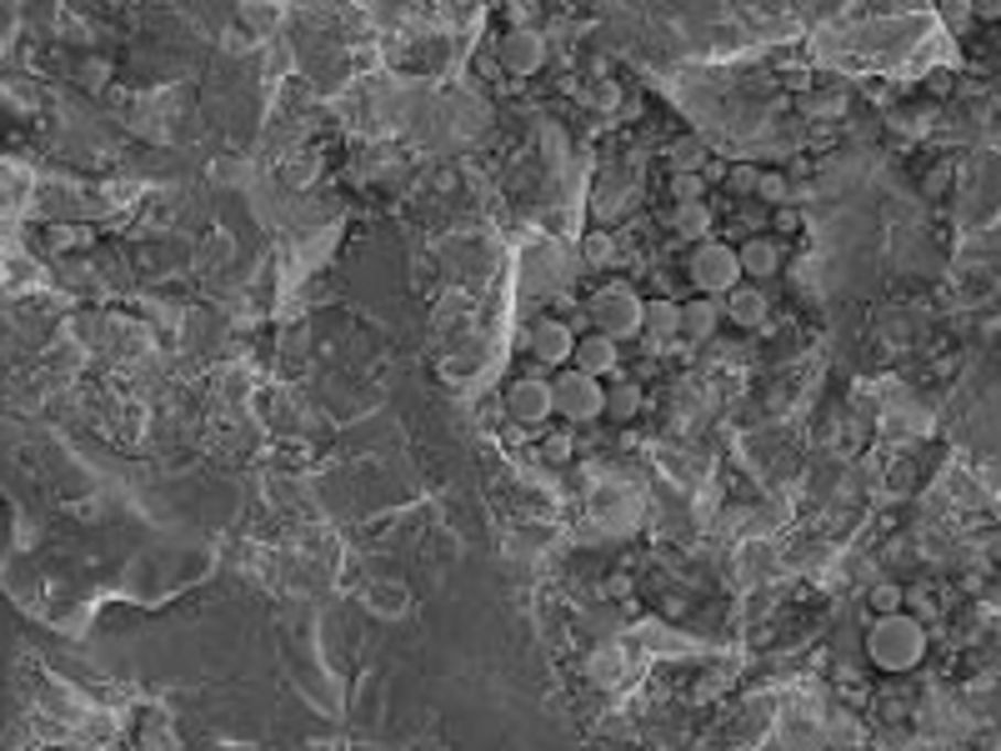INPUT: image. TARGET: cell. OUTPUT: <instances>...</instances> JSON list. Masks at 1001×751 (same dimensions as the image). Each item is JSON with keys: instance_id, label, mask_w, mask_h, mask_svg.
Here are the masks:
<instances>
[{"instance_id": "6da1fadb", "label": "cell", "mask_w": 1001, "mask_h": 751, "mask_svg": "<svg viewBox=\"0 0 1001 751\" xmlns=\"http://www.w3.org/2000/svg\"><path fill=\"white\" fill-rule=\"evenodd\" d=\"M642 317H646V301L626 281L601 286V291L591 296V305H586L591 331L611 336L616 346H621V341H632V336H642Z\"/></svg>"}, {"instance_id": "7a4b0ae2", "label": "cell", "mask_w": 1001, "mask_h": 751, "mask_svg": "<svg viewBox=\"0 0 1001 751\" xmlns=\"http://www.w3.org/2000/svg\"><path fill=\"white\" fill-rule=\"evenodd\" d=\"M926 652V632L916 616H886L876 621V632H871V662L882 666V672H912Z\"/></svg>"}, {"instance_id": "3957f363", "label": "cell", "mask_w": 1001, "mask_h": 751, "mask_svg": "<svg viewBox=\"0 0 1001 751\" xmlns=\"http://www.w3.org/2000/svg\"><path fill=\"white\" fill-rule=\"evenodd\" d=\"M686 276H691V286H697L701 296H711V301H726V296L741 286L736 246H721V240H701V246L691 250V261H686Z\"/></svg>"}, {"instance_id": "277c9868", "label": "cell", "mask_w": 1001, "mask_h": 751, "mask_svg": "<svg viewBox=\"0 0 1001 751\" xmlns=\"http://www.w3.org/2000/svg\"><path fill=\"white\" fill-rule=\"evenodd\" d=\"M551 396H556V416L571 421V426H586V421H596V416H606V386L581 376V371H571V366L551 382Z\"/></svg>"}, {"instance_id": "5b68a950", "label": "cell", "mask_w": 1001, "mask_h": 751, "mask_svg": "<svg viewBox=\"0 0 1001 751\" xmlns=\"http://www.w3.org/2000/svg\"><path fill=\"white\" fill-rule=\"evenodd\" d=\"M506 416L526 431H541L546 421L556 416V396H551V382L546 376H521V382L506 386Z\"/></svg>"}, {"instance_id": "8992f818", "label": "cell", "mask_w": 1001, "mask_h": 751, "mask_svg": "<svg viewBox=\"0 0 1001 751\" xmlns=\"http://www.w3.org/2000/svg\"><path fill=\"white\" fill-rule=\"evenodd\" d=\"M526 356L541 361V366H571L577 356V326L556 317H536L526 326Z\"/></svg>"}, {"instance_id": "52a82bcc", "label": "cell", "mask_w": 1001, "mask_h": 751, "mask_svg": "<svg viewBox=\"0 0 1001 751\" xmlns=\"http://www.w3.org/2000/svg\"><path fill=\"white\" fill-rule=\"evenodd\" d=\"M496 51H501V66L512 71V76H536V71L546 66V35L531 31V25H521V31H506Z\"/></svg>"}, {"instance_id": "ba28073f", "label": "cell", "mask_w": 1001, "mask_h": 751, "mask_svg": "<svg viewBox=\"0 0 1001 751\" xmlns=\"http://www.w3.org/2000/svg\"><path fill=\"white\" fill-rule=\"evenodd\" d=\"M571 371H581V376H591V382H601V376H621V346L611 336H601V331H586V336H577Z\"/></svg>"}, {"instance_id": "9c48e42d", "label": "cell", "mask_w": 1001, "mask_h": 751, "mask_svg": "<svg viewBox=\"0 0 1001 751\" xmlns=\"http://www.w3.org/2000/svg\"><path fill=\"white\" fill-rule=\"evenodd\" d=\"M721 311H726L731 326H741V331H762L766 317H772V301H766L762 286H736V291H731L726 301H721Z\"/></svg>"}, {"instance_id": "30bf717a", "label": "cell", "mask_w": 1001, "mask_h": 751, "mask_svg": "<svg viewBox=\"0 0 1001 751\" xmlns=\"http://www.w3.org/2000/svg\"><path fill=\"white\" fill-rule=\"evenodd\" d=\"M642 336H646V346H652V351H666L671 341H681V305H676V301H646Z\"/></svg>"}, {"instance_id": "8fae6325", "label": "cell", "mask_w": 1001, "mask_h": 751, "mask_svg": "<svg viewBox=\"0 0 1001 751\" xmlns=\"http://www.w3.org/2000/svg\"><path fill=\"white\" fill-rule=\"evenodd\" d=\"M726 321V311H721V301H711V296H697V301L681 305V341H711L717 336V326Z\"/></svg>"}, {"instance_id": "7c38bea8", "label": "cell", "mask_w": 1001, "mask_h": 751, "mask_svg": "<svg viewBox=\"0 0 1001 751\" xmlns=\"http://www.w3.org/2000/svg\"><path fill=\"white\" fill-rule=\"evenodd\" d=\"M736 261H741V271H746L751 281H766V276L782 271V240H772V236L746 240V246L736 250Z\"/></svg>"}, {"instance_id": "4fadbf2b", "label": "cell", "mask_w": 1001, "mask_h": 751, "mask_svg": "<svg viewBox=\"0 0 1001 751\" xmlns=\"http://www.w3.org/2000/svg\"><path fill=\"white\" fill-rule=\"evenodd\" d=\"M666 165H671L676 175H701V165H707V146H701V136H681V141L666 151Z\"/></svg>"}, {"instance_id": "5bb4252c", "label": "cell", "mask_w": 1001, "mask_h": 751, "mask_svg": "<svg viewBox=\"0 0 1001 751\" xmlns=\"http://www.w3.org/2000/svg\"><path fill=\"white\" fill-rule=\"evenodd\" d=\"M707 226H711L707 201H691V206H676L671 211V230L681 240H701V236H707Z\"/></svg>"}, {"instance_id": "9a60e30c", "label": "cell", "mask_w": 1001, "mask_h": 751, "mask_svg": "<svg viewBox=\"0 0 1001 751\" xmlns=\"http://www.w3.org/2000/svg\"><path fill=\"white\" fill-rule=\"evenodd\" d=\"M636 406H642V386H636V382H616L606 391V411L616 416V421H632Z\"/></svg>"}, {"instance_id": "2e32d148", "label": "cell", "mask_w": 1001, "mask_h": 751, "mask_svg": "<svg viewBox=\"0 0 1001 751\" xmlns=\"http://www.w3.org/2000/svg\"><path fill=\"white\" fill-rule=\"evenodd\" d=\"M671 201H676V206L707 201V175H671Z\"/></svg>"}, {"instance_id": "e0dca14e", "label": "cell", "mask_w": 1001, "mask_h": 751, "mask_svg": "<svg viewBox=\"0 0 1001 751\" xmlns=\"http://www.w3.org/2000/svg\"><path fill=\"white\" fill-rule=\"evenodd\" d=\"M51 246L55 250H80V246H90V230L86 226H51Z\"/></svg>"}, {"instance_id": "ac0fdd59", "label": "cell", "mask_w": 1001, "mask_h": 751, "mask_svg": "<svg viewBox=\"0 0 1001 751\" xmlns=\"http://www.w3.org/2000/svg\"><path fill=\"white\" fill-rule=\"evenodd\" d=\"M756 196H762V201H786V175H776V171L756 175Z\"/></svg>"}, {"instance_id": "d6986e66", "label": "cell", "mask_w": 1001, "mask_h": 751, "mask_svg": "<svg viewBox=\"0 0 1001 751\" xmlns=\"http://www.w3.org/2000/svg\"><path fill=\"white\" fill-rule=\"evenodd\" d=\"M541 451H546V461H571V436H546Z\"/></svg>"}, {"instance_id": "ffe728a7", "label": "cell", "mask_w": 1001, "mask_h": 751, "mask_svg": "<svg viewBox=\"0 0 1001 751\" xmlns=\"http://www.w3.org/2000/svg\"><path fill=\"white\" fill-rule=\"evenodd\" d=\"M731 191H756V171L751 165H731Z\"/></svg>"}, {"instance_id": "44dd1931", "label": "cell", "mask_w": 1001, "mask_h": 751, "mask_svg": "<svg viewBox=\"0 0 1001 751\" xmlns=\"http://www.w3.org/2000/svg\"><path fill=\"white\" fill-rule=\"evenodd\" d=\"M586 256H591L596 266H606V261H611V240H606V236H596V240H591V250H586Z\"/></svg>"}]
</instances>
